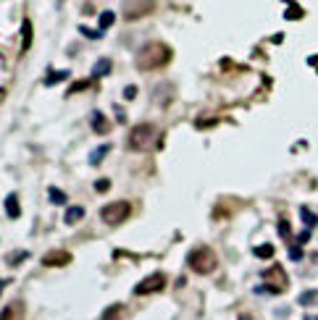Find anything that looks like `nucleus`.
I'll return each instance as SVG.
<instances>
[{
  "label": "nucleus",
  "instance_id": "b1692460",
  "mask_svg": "<svg viewBox=\"0 0 318 320\" xmlns=\"http://www.w3.org/2000/svg\"><path fill=\"white\" fill-rule=\"evenodd\" d=\"M134 97H137V87L129 84V87L124 89V100H134Z\"/></svg>",
  "mask_w": 318,
  "mask_h": 320
},
{
  "label": "nucleus",
  "instance_id": "f257e3e1",
  "mask_svg": "<svg viewBox=\"0 0 318 320\" xmlns=\"http://www.w3.org/2000/svg\"><path fill=\"white\" fill-rule=\"evenodd\" d=\"M171 55H173V53H171L169 45H163V42H147V45H142V48H140L134 63H137L140 71H153V68H161V66L169 63Z\"/></svg>",
  "mask_w": 318,
  "mask_h": 320
},
{
  "label": "nucleus",
  "instance_id": "423d86ee",
  "mask_svg": "<svg viewBox=\"0 0 318 320\" xmlns=\"http://www.w3.org/2000/svg\"><path fill=\"white\" fill-rule=\"evenodd\" d=\"M163 286H166V276H163V273H153V276L142 278L140 284L134 286V294H137V296H147V294L161 292Z\"/></svg>",
  "mask_w": 318,
  "mask_h": 320
},
{
  "label": "nucleus",
  "instance_id": "5701e85b",
  "mask_svg": "<svg viewBox=\"0 0 318 320\" xmlns=\"http://www.w3.org/2000/svg\"><path fill=\"white\" fill-rule=\"evenodd\" d=\"M82 29V34H85V37H92V40H100V37H103V32H92V29H87V27H79Z\"/></svg>",
  "mask_w": 318,
  "mask_h": 320
},
{
  "label": "nucleus",
  "instance_id": "f3484780",
  "mask_svg": "<svg viewBox=\"0 0 318 320\" xmlns=\"http://www.w3.org/2000/svg\"><path fill=\"white\" fill-rule=\"evenodd\" d=\"M66 76H69V71H53V74H48V76H45V84H48V87H53V84H60V81L66 79Z\"/></svg>",
  "mask_w": 318,
  "mask_h": 320
},
{
  "label": "nucleus",
  "instance_id": "39448f33",
  "mask_svg": "<svg viewBox=\"0 0 318 320\" xmlns=\"http://www.w3.org/2000/svg\"><path fill=\"white\" fill-rule=\"evenodd\" d=\"M155 0H126L124 3V19L126 21H137L142 16H150L155 11Z\"/></svg>",
  "mask_w": 318,
  "mask_h": 320
},
{
  "label": "nucleus",
  "instance_id": "6ab92c4d",
  "mask_svg": "<svg viewBox=\"0 0 318 320\" xmlns=\"http://www.w3.org/2000/svg\"><path fill=\"white\" fill-rule=\"evenodd\" d=\"M300 218L305 220V226H308V228H313V226L318 223L316 213H310V208H300Z\"/></svg>",
  "mask_w": 318,
  "mask_h": 320
},
{
  "label": "nucleus",
  "instance_id": "2f4dec72",
  "mask_svg": "<svg viewBox=\"0 0 318 320\" xmlns=\"http://www.w3.org/2000/svg\"><path fill=\"white\" fill-rule=\"evenodd\" d=\"M302 320H318V315H305V318H302Z\"/></svg>",
  "mask_w": 318,
  "mask_h": 320
},
{
  "label": "nucleus",
  "instance_id": "9d476101",
  "mask_svg": "<svg viewBox=\"0 0 318 320\" xmlns=\"http://www.w3.org/2000/svg\"><path fill=\"white\" fill-rule=\"evenodd\" d=\"M29 45H32V21L27 19L24 24H21V53H27Z\"/></svg>",
  "mask_w": 318,
  "mask_h": 320
},
{
  "label": "nucleus",
  "instance_id": "ddd939ff",
  "mask_svg": "<svg viewBox=\"0 0 318 320\" xmlns=\"http://www.w3.org/2000/svg\"><path fill=\"white\" fill-rule=\"evenodd\" d=\"M92 129H95V134H105V132H108V121H105V116L100 110H92Z\"/></svg>",
  "mask_w": 318,
  "mask_h": 320
},
{
  "label": "nucleus",
  "instance_id": "2eb2a0df",
  "mask_svg": "<svg viewBox=\"0 0 318 320\" xmlns=\"http://www.w3.org/2000/svg\"><path fill=\"white\" fill-rule=\"evenodd\" d=\"M108 152H111V144H100V147H97L92 155H89V163H92V165H100L103 158L108 155Z\"/></svg>",
  "mask_w": 318,
  "mask_h": 320
},
{
  "label": "nucleus",
  "instance_id": "1a4fd4ad",
  "mask_svg": "<svg viewBox=\"0 0 318 320\" xmlns=\"http://www.w3.org/2000/svg\"><path fill=\"white\" fill-rule=\"evenodd\" d=\"M5 213H8V218H19L21 215V205H19V197L16 194L5 197Z\"/></svg>",
  "mask_w": 318,
  "mask_h": 320
},
{
  "label": "nucleus",
  "instance_id": "473e14b6",
  "mask_svg": "<svg viewBox=\"0 0 318 320\" xmlns=\"http://www.w3.org/2000/svg\"><path fill=\"white\" fill-rule=\"evenodd\" d=\"M239 320H253V318H250V315H239Z\"/></svg>",
  "mask_w": 318,
  "mask_h": 320
},
{
  "label": "nucleus",
  "instance_id": "aec40b11",
  "mask_svg": "<svg viewBox=\"0 0 318 320\" xmlns=\"http://www.w3.org/2000/svg\"><path fill=\"white\" fill-rule=\"evenodd\" d=\"M255 255L263 257V260H268V257H274V244H260L255 247Z\"/></svg>",
  "mask_w": 318,
  "mask_h": 320
},
{
  "label": "nucleus",
  "instance_id": "412c9836",
  "mask_svg": "<svg viewBox=\"0 0 318 320\" xmlns=\"http://www.w3.org/2000/svg\"><path fill=\"white\" fill-rule=\"evenodd\" d=\"M113 21H116V16H113V11H105V13H100V32L103 29H108Z\"/></svg>",
  "mask_w": 318,
  "mask_h": 320
},
{
  "label": "nucleus",
  "instance_id": "c85d7f7f",
  "mask_svg": "<svg viewBox=\"0 0 318 320\" xmlns=\"http://www.w3.org/2000/svg\"><path fill=\"white\" fill-rule=\"evenodd\" d=\"M308 239H310V228H305V231H302V234L297 236V241H300V244H305Z\"/></svg>",
  "mask_w": 318,
  "mask_h": 320
},
{
  "label": "nucleus",
  "instance_id": "7c9ffc66",
  "mask_svg": "<svg viewBox=\"0 0 318 320\" xmlns=\"http://www.w3.org/2000/svg\"><path fill=\"white\" fill-rule=\"evenodd\" d=\"M5 286H8V281H5V278H0V294H3V289Z\"/></svg>",
  "mask_w": 318,
  "mask_h": 320
},
{
  "label": "nucleus",
  "instance_id": "bb28decb",
  "mask_svg": "<svg viewBox=\"0 0 318 320\" xmlns=\"http://www.w3.org/2000/svg\"><path fill=\"white\" fill-rule=\"evenodd\" d=\"M27 255H29V252H16V255H13V257H11V260H8V263H11V265H19V263H21V260H24V257H27Z\"/></svg>",
  "mask_w": 318,
  "mask_h": 320
},
{
  "label": "nucleus",
  "instance_id": "a211bd4d",
  "mask_svg": "<svg viewBox=\"0 0 318 320\" xmlns=\"http://www.w3.org/2000/svg\"><path fill=\"white\" fill-rule=\"evenodd\" d=\"M48 197H50L53 205H66V194L60 192L58 187H50V189H48Z\"/></svg>",
  "mask_w": 318,
  "mask_h": 320
},
{
  "label": "nucleus",
  "instance_id": "dca6fc26",
  "mask_svg": "<svg viewBox=\"0 0 318 320\" xmlns=\"http://www.w3.org/2000/svg\"><path fill=\"white\" fill-rule=\"evenodd\" d=\"M111 68H113V63H111V60H108V58H100V60H97V63H95L92 74H95V76H105V74L111 71Z\"/></svg>",
  "mask_w": 318,
  "mask_h": 320
},
{
  "label": "nucleus",
  "instance_id": "6e6552de",
  "mask_svg": "<svg viewBox=\"0 0 318 320\" xmlns=\"http://www.w3.org/2000/svg\"><path fill=\"white\" fill-rule=\"evenodd\" d=\"M0 320H24V304H21V302H11L8 307L0 312Z\"/></svg>",
  "mask_w": 318,
  "mask_h": 320
},
{
  "label": "nucleus",
  "instance_id": "0eeeda50",
  "mask_svg": "<svg viewBox=\"0 0 318 320\" xmlns=\"http://www.w3.org/2000/svg\"><path fill=\"white\" fill-rule=\"evenodd\" d=\"M66 263H71V255L69 252H63V249H53V252H48L42 257V265H66Z\"/></svg>",
  "mask_w": 318,
  "mask_h": 320
},
{
  "label": "nucleus",
  "instance_id": "20e7f679",
  "mask_svg": "<svg viewBox=\"0 0 318 320\" xmlns=\"http://www.w3.org/2000/svg\"><path fill=\"white\" fill-rule=\"evenodd\" d=\"M132 215V205L126 202V200H116V202H108L105 208L100 210V218L105 220L108 226H118V223H124L126 218Z\"/></svg>",
  "mask_w": 318,
  "mask_h": 320
},
{
  "label": "nucleus",
  "instance_id": "9b49d317",
  "mask_svg": "<svg viewBox=\"0 0 318 320\" xmlns=\"http://www.w3.org/2000/svg\"><path fill=\"white\" fill-rule=\"evenodd\" d=\"M85 218V208H79V205H74V208H69L66 210V215H63V220L69 226H74V223H79V220Z\"/></svg>",
  "mask_w": 318,
  "mask_h": 320
},
{
  "label": "nucleus",
  "instance_id": "7ed1b4c3",
  "mask_svg": "<svg viewBox=\"0 0 318 320\" xmlns=\"http://www.w3.org/2000/svg\"><path fill=\"white\" fill-rule=\"evenodd\" d=\"M155 144H158V129L153 124H140V126L132 129V134H129V147L132 150L147 152V150H153Z\"/></svg>",
  "mask_w": 318,
  "mask_h": 320
},
{
  "label": "nucleus",
  "instance_id": "393cba45",
  "mask_svg": "<svg viewBox=\"0 0 318 320\" xmlns=\"http://www.w3.org/2000/svg\"><path fill=\"white\" fill-rule=\"evenodd\" d=\"M108 187H111V181H108V179H100V181H97V184H95V189H97V192H108Z\"/></svg>",
  "mask_w": 318,
  "mask_h": 320
},
{
  "label": "nucleus",
  "instance_id": "a878e982",
  "mask_svg": "<svg viewBox=\"0 0 318 320\" xmlns=\"http://www.w3.org/2000/svg\"><path fill=\"white\" fill-rule=\"evenodd\" d=\"M289 257H292V260H302V249L300 247H289Z\"/></svg>",
  "mask_w": 318,
  "mask_h": 320
},
{
  "label": "nucleus",
  "instance_id": "4be33fe9",
  "mask_svg": "<svg viewBox=\"0 0 318 320\" xmlns=\"http://www.w3.org/2000/svg\"><path fill=\"white\" fill-rule=\"evenodd\" d=\"M279 234H282L284 236V239H289V223H287V220L282 218V220H279Z\"/></svg>",
  "mask_w": 318,
  "mask_h": 320
},
{
  "label": "nucleus",
  "instance_id": "f8f14e48",
  "mask_svg": "<svg viewBox=\"0 0 318 320\" xmlns=\"http://www.w3.org/2000/svg\"><path fill=\"white\" fill-rule=\"evenodd\" d=\"M297 302H300V307H313V304H318V292L316 289H308V292H302L297 296Z\"/></svg>",
  "mask_w": 318,
  "mask_h": 320
},
{
  "label": "nucleus",
  "instance_id": "c756f323",
  "mask_svg": "<svg viewBox=\"0 0 318 320\" xmlns=\"http://www.w3.org/2000/svg\"><path fill=\"white\" fill-rule=\"evenodd\" d=\"M302 11H287V19H300Z\"/></svg>",
  "mask_w": 318,
  "mask_h": 320
},
{
  "label": "nucleus",
  "instance_id": "f03ea898",
  "mask_svg": "<svg viewBox=\"0 0 318 320\" xmlns=\"http://www.w3.org/2000/svg\"><path fill=\"white\" fill-rule=\"evenodd\" d=\"M187 265L195 273H200V276H208V273L216 270L218 257H216V252L210 247H198V249H192V252L187 255Z\"/></svg>",
  "mask_w": 318,
  "mask_h": 320
},
{
  "label": "nucleus",
  "instance_id": "4468645a",
  "mask_svg": "<svg viewBox=\"0 0 318 320\" xmlns=\"http://www.w3.org/2000/svg\"><path fill=\"white\" fill-rule=\"evenodd\" d=\"M126 312L124 304H111V307L103 310V320H121V315Z\"/></svg>",
  "mask_w": 318,
  "mask_h": 320
},
{
  "label": "nucleus",
  "instance_id": "cd10ccee",
  "mask_svg": "<svg viewBox=\"0 0 318 320\" xmlns=\"http://www.w3.org/2000/svg\"><path fill=\"white\" fill-rule=\"evenodd\" d=\"M85 87H89L87 79H85V81H77V84H71V92H79V89H85Z\"/></svg>",
  "mask_w": 318,
  "mask_h": 320
}]
</instances>
